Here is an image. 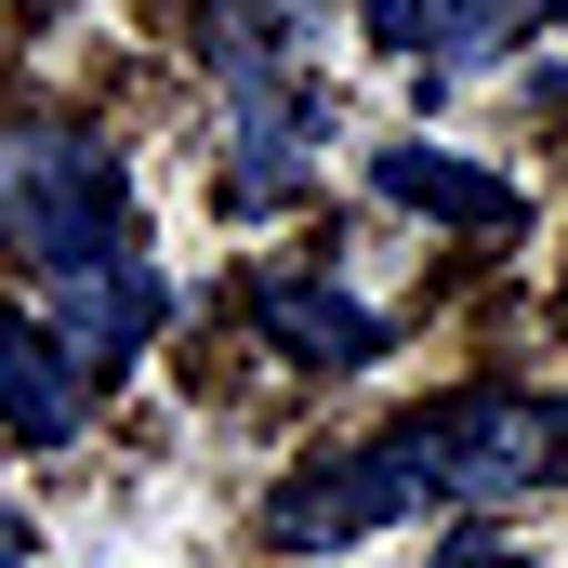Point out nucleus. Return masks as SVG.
Listing matches in <instances>:
<instances>
[{"label":"nucleus","mask_w":568,"mask_h":568,"mask_svg":"<svg viewBox=\"0 0 568 568\" xmlns=\"http://www.w3.org/2000/svg\"><path fill=\"white\" fill-rule=\"evenodd\" d=\"M120 145L93 133H27L0 145V239L40 265V278H67V265H106L120 252Z\"/></svg>","instance_id":"nucleus-1"},{"label":"nucleus","mask_w":568,"mask_h":568,"mask_svg":"<svg viewBox=\"0 0 568 568\" xmlns=\"http://www.w3.org/2000/svg\"><path fill=\"white\" fill-rule=\"evenodd\" d=\"M397 449L436 503H516V489L568 476V410L556 397H449L424 424H397Z\"/></svg>","instance_id":"nucleus-2"},{"label":"nucleus","mask_w":568,"mask_h":568,"mask_svg":"<svg viewBox=\"0 0 568 568\" xmlns=\"http://www.w3.org/2000/svg\"><path fill=\"white\" fill-rule=\"evenodd\" d=\"M410 503H424V476H410V449L384 436V449H344V463L291 476L278 503H265V542H291V556L317 542V556H331V542H371V529H397Z\"/></svg>","instance_id":"nucleus-3"},{"label":"nucleus","mask_w":568,"mask_h":568,"mask_svg":"<svg viewBox=\"0 0 568 568\" xmlns=\"http://www.w3.org/2000/svg\"><path fill=\"white\" fill-rule=\"evenodd\" d=\"M159 317H172V278L145 265V252H106V265H67L53 278V344L80 357V371H120L159 344Z\"/></svg>","instance_id":"nucleus-4"},{"label":"nucleus","mask_w":568,"mask_h":568,"mask_svg":"<svg viewBox=\"0 0 568 568\" xmlns=\"http://www.w3.org/2000/svg\"><path fill=\"white\" fill-rule=\"evenodd\" d=\"M317 145H331V106L291 80V93H239V145H225V172H212V199L225 212H278L317 185Z\"/></svg>","instance_id":"nucleus-5"},{"label":"nucleus","mask_w":568,"mask_h":568,"mask_svg":"<svg viewBox=\"0 0 568 568\" xmlns=\"http://www.w3.org/2000/svg\"><path fill=\"white\" fill-rule=\"evenodd\" d=\"M357 13H371V40H384V53H436V67L463 80V67H489L503 40L556 27L568 0H357Z\"/></svg>","instance_id":"nucleus-6"},{"label":"nucleus","mask_w":568,"mask_h":568,"mask_svg":"<svg viewBox=\"0 0 568 568\" xmlns=\"http://www.w3.org/2000/svg\"><path fill=\"white\" fill-rule=\"evenodd\" d=\"M317 40V0H199V53L225 93H291Z\"/></svg>","instance_id":"nucleus-7"},{"label":"nucleus","mask_w":568,"mask_h":568,"mask_svg":"<svg viewBox=\"0 0 568 568\" xmlns=\"http://www.w3.org/2000/svg\"><path fill=\"white\" fill-rule=\"evenodd\" d=\"M80 384H93V371H80L40 317H13V304H0V436L67 449V436H80Z\"/></svg>","instance_id":"nucleus-8"},{"label":"nucleus","mask_w":568,"mask_h":568,"mask_svg":"<svg viewBox=\"0 0 568 568\" xmlns=\"http://www.w3.org/2000/svg\"><path fill=\"white\" fill-rule=\"evenodd\" d=\"M252 317H265V344L304 357V371H371V357H384V317H371L357 291H317V278L252 291Z\"/></svg>","instance_id":"nucleus-9"},{"label":"nucleus","mask_w":568,"mask_h":568,"mask_svg":"<svg viewBox=\"0 0 568 568\" xmlns=\"http://www.w3.org/2000/svg\"><path fill=\"white\" fill-rule=\"evenodd\" d=\"M371 185H384L397 212H436V225H516V212H529L503 172H476V159H436V145H384V159H371Z\"/></svg>","instance_id":"nucleus-10"},{"label":"nucleus","mask_w":568,"mask_h":568,"mask_svg":"<svg viewBox=\"0 0 568 568\" xmlns=\"http://www.w3.org/2000/svg\"><path fill=\"white\" fill-rule=\"evenodd\" d=\"M436 568H529V556H516V542H489V529H463V542H449Z\"/></svg>","instance_id":"nucleus-11"}]
</instances>
